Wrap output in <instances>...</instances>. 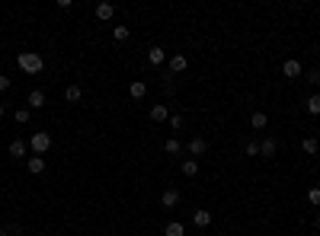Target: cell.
<instances>
[{"mask_svg": "<svg viewBox=\"0 0 320 236\" xmlns=\"http://www.w3.org/2000/svg\"><path fill=\"white\" fill-rule=\"evenodd\" d=\"M163 233H167V236H186V223H179V220H170L167 226H163Z\"/></svg>", "mask_w": 320, "mask_h": 236, "instance_id": "cell-17", "label": "cell"}, {"mask_svg": "<svg viewBox=\"0 0 320 236\" xmlns=\"http://www.w3.org/2000/svg\"><path fill=\"white\" fill-rule=\"evenodd\" d=\"M314 226H317V230H320V214H317V217H314Z\"/></svg>", "mask_w": 320, "mask_h": 236, "instance_id": "cell-30", "label": "cell"}, {"mask_svg": "<svg viewBox=\"0 0 320 236\" xmlns=\"http://www.w3.org/2000/svg\"><path fill=\"white\" fill-rule=\"evenodd\" d=\"M192 223L202 226V230H205V226H211V211H208V207H198V211L192 214Z\"/></svg>", "mask_w": 320, "mask_h": 236, "instance_id": "cell-10", "label": "cell"}, {"mask_svg": "<svg viewBox=\"0 0 320 236\" xmlns=\"http://www.w3.org/2000/svg\"><path fill=\"white\" fill-rule=\"evenodd\" d=\"M186 153L192 156V160H198V156H205V153H208V141H205V137H192V141L186 144Z\"/></svg>", "mask_w": 320, "mask_h": 236, "instance_id": "cell-3", "label": "cell"}, {"mask_svg": "<svg viewBox=\"0 0 320 236\" xmlns=\"http://www.w3.org/2000/svg\"><path fill=\"white\" fill-rule=\"evenodd\" d=\"M183 176H198V160H192V156H189V160H183Z\"/></svg>", "mask_w": 320, "mask_h": 236, "instance_id": "cell-20", "label": "cell"}, {"mask_svg": "<svg viewBox=\"0 0 320 236\" xmlns=\"http://www.w3.org/2000/svg\"><path fill=\"white\" fill-rule=\"evenodd\" d=\"M16 125H26V121H29V106H23V109H16Z\"/></svg>", "mask_w": 320, "mask_h": 236, "instance_id": "cell-24", "label": "cell"}, {"mask_svg": "<svg viewBox=\"0 0 320 236\" xmlns=\"http://www.w3.org/2000/svg\"><path fill=\"white\" fill-rule=\"evenodd\" d=\"M112 16H116V7H112V4H106V0H102V4H96V20L106 23V20H112Z\"/></svg>", "mask_w": 320, "mask_h": 236, "instance_id": "cell-14", "label": "cell"}, {"mask_svg": "<svg viewBox=\"0 0 320 236\" xmlns=\"http://www.w3.org/2000/svg\"><path fill=\"white\" fill-rule=\"evenodd\" d=\"M0 115H4V102H0Z\"/></svg>", "mask_w": 320, "mask_h": 236, "instance_id": "cell-32", "label": "cell"}, {"mask_svg": "<svg viewBox=\"0 0 320 236\" xmlns=\"http://www.w3.org/2000/svg\"><path fill=\"white\" fill-rule=\"evenodd\" d=\"M26 169H29L32 176H42V172H45V160H42V156H29V160H26Z\"/></svg>", "mask_w": 320, "mask_h": 236, "instance_id": "cell-12", "label": "cell"}, {"mask_svg": "<svg viewBox=\"0 0 320 236\" xmlns=\"http://www.w3.org/2000/svg\"><path fill=\"white\" fill-rule=\"evenodd\" d=\"M244 153H247V156H259V144H256V141H247Z\"/></svg>", "mask_w": 320, "mask_h": 236, "instance_id": "cell-26", "label": "cell"}, {"mask_svg": "<svg viewBox=\"0 0 320 236\" xmlns=\"http://www.w3.org/2000/svg\"><path fill=\"white\" fill-rule=\"evenodd\" d=\"M266 125H269V118H266V112H253V115H250V128L263 131Z\"/></svg>", "mask_w": 320, "mask_h": 236, "instance_id": "cell-18", "label": "cell"}, {"mask_svg": "<svg viewBox=\"0 0 320 236\" xmlns=\"http://www.w3.org/2000/svg\"><path fill=\"white\" fill-rule=\"evenodd\" d=\"M307 201H310V204H314V207H320V188H317V185L307 191Z\"/></svg>", "mask_w": 320, "mask_h": 236, "instance_id": "cell-25", "label": "cell"}, {"mask_svg": "<svg viewBox=\"0 0 320 236\" xmlns=\"http://www.w3.org/2000/svg\"><path fill=\"white\" fill-rule=\"evenodd\" d=\"M304 109H307V115H320V93H310L307 96Z\"/></svg>", "mask_w": 320, "mask_h": 236, "instance_id": "cell-15", "label": "cell"}, {"mask_svg": "<svg viewBox=\"0 0 320 236\" xmlns=\"http://www.w3.org/2000/svg\"><path fill=\"white\" fill-rule=\"evenodd\" d=\"M64 99H67V102H80V99H83V90H80V86H67V90H64Z\"/></svg>", "mask_w": 320, "mask_h": 236, "instance_id": "cell-21", "label": "cell"}, {"mask_svg": "<svg viewBox=\"0 0 320 236\" xmlns=\"http://www.w3.org/2000/svg\"><path fill=\"white\" fill-rule=\"evenodd\" d=\"M128 96H132V99H144V96H148V83H144V80H132Z\"/></svg>", "mask_w": 320, "mask_h": 236, "instance_id": "cell-11", "label": "cell"}, {"mask_svg": "<svg viewBox=\"0 0 320 236\" xmlns=\"http://www.w3.org/2000/svg\"><path fill=\"white\" fill-rule=\"evenodd\" d=\"M176 204H179V191H176V188H167V191L160 195V207H163V211H173Z\"/></svg>", "mask_w": 320, "mask_h": 236, "instance_id": "cell-6", "label": "cell"}, {"mask_svg": "<svg viewBox=\"0 0 320 236\" xmlns=\"http://www.w3.org/2000/svg\"><path fill=\"white\" fill-rule=\"evenodd\" d=\"M307 80H310V86H320V71H310Z\"/></svg>", "mask_w": 320, "mask_h": 236, "instance_id": "cell-28", "label": "cell"}, {"mask_svg": "<svg viewBox=\"0 0 320 236\" xmlns=\"http://www.w3.org/2000/svg\"><path fill=\"white\" fill-rule=\"evenodd\" d=\"M282 74L288 77V80H295V77H301V61H295V58H288L282 64Z\"/></svg>", "mask_w": 320, "mask_h": 236, "instance_id": "cell-9", "label": "cell"}, {"mask_svg": "<svg viewBox=\"0 0 320 236\" xmlns=\"http://www.w3.org/2000/svg\"><path fill=\"white\" fill-rule=\"evenodd\" d=\"M0 236H13V233H7V230H0Z\"/></svg>", "mask_w": 320, "mask_h": 236, "instance_id": "cell-31", "label": "cell"}, {"mask_svg": "<svg viewBox=\"0 0 320 236\" xmlns=\"http://www.w3.org/2000/svg\"><path fill=\"white\" fill-rule=\"evenodd\" d=\"M36 236H48V233H36Z\"/></svg>", "mask_w": 320, "mask_h": 236, "instance_id": "cell-33", "label": "cell"}, {"mask_svg": "<svg viewBox=\"0 0 320 236\" xmlns=\"http://www.w3.org/2000/svg\"><path fill=\"white\" fill-rule=\"evenodd\" d=\"M26 102H29V109H42V106H45V93H42V90H32Z\"/></svg>", "mask_w": 320, "mask_h": 236, "instance_id": "cell-19", "label": "cell"}, {"mask_svg": "<svg viewBox=\"0 0 320 236\" xmlns=\"http://www.w3.org/2000/svg\"><path fill=\"white\" fill-rule=\"evenodd\" d=\"M10 90V77H0V93H7Z\"/></svg>", "mask_w": 320, "mask_h": 236, "instance_id": "cell-29", "label": "cell"}, {"mask_svg": "<svg viewBox=\"0 0 320 236\" xmlns=\"http://www.w3.org/2000/svg\"><path fill=\"white\" fill-rule=\"evenodd\" d=\"M275 153H279V141H275V137H263V144H259V156H263V160H272Z\"/></svg>", "mask_w": 320, "mask_h": 236, "instance_id": "cell-5", "label": "cell"}, {"mask_svg": "<svg viewBox=\"0 0 320 236\" xmlns=\"http://www.w3.org/2000/svg\"><path fill=\"white\" fill-rule=\"evenodd\" d=\"M167 64H170V71H173V74H183L189 61H186V55H173V58H167Z\"/></svg>", "mask_w": 320, "mask_h": 236, "instance_id": "cell-13", "label": "cell"}, {"mask_svg": "<svg viewBox=\"0 0 320 236\" xmlns=\"http://www.w3.org/2000/svg\"><path fill=\"white\" fill-rule=\"evenodd\" d=\"M170 128H173V131L183 128V115H170Z\"/></svg>", "mask_w": 320, "mask_h": 236, "instance_id": "cell-27", "label": "cell"}, {"mask_svg": "<svg viewBox=\"0 0 320 236\" xmlns=\"http://www.w3.org/2000/svg\"><path fill=\"white\" fill-rule=\"evenodd\" d=\"M112 36H116V42H125L128 36H132V29H128V26H116V29H112Z\"/></svg>", "mask_w": 320, "mask_h": 236, "instance_id": "cell-23", "label": "cell"}, {"mask_svg": "<svg viewBox=\"0 0 320 236\" xmlns=\"http://www.w3.org/2000/svg\"><path fill=\"white\" fill-rule=\"evenodd\" d=\"M151 121H170V109H167V102H154L151 106Z\"/></svg>", "mask_w": 320, "mask_h": 236, "instance_id": "cell-7", "label": "cell"}, {"mask_svg": "<svg viewBox=\"0 0 320 236\" xmlns=\"http://www.w3.org/2000/svg\"><path fill=\"white\" fill-rule=\"evenodd\" d=\"M163 61H167V51H163L160 45H154V48H148V64H151V67H160Z\"/></svg>", "mask_w": 320, "mask_h": 236, "instance_id": "cell-8", "label": "cell"}, {"mask_svg": "<svg viewBox=\"0 0 320 236\" xmlns=\"http://www.w3.org/2000/svg\"><path fill=\"white\" fill-rule=\"evenodd\" d=\"M48 147H51V134H48V131H36V134L29 137V150H32V156L48 153Z\"/></svg>", "mask_w": 320, "mask_h": 236, "instance_id": "cell-2", "label": "cell"}, {"mask_svg": "<svg viewBox=\"0 0 320 236\" xmlns=\"http://www.w3.org/2000/svg\"><path fill=\"white\" fill-rule=\"evenodd\" d=\"M163 153H173V156H176V153H183V144H179L176 137H170V141L163 144Z\"/></svg>", "mask_w": 320, "mask_h": 236, "instance_id": "cell-22", "label": "cell"}, {"mask_svg": "<svg viewBox=\"0 0 320 236\" xmlns=\"http://www.w3.org/2000/svg\"><path fill=\"white\" fill-rule=\"evenodd\" d=\"M7 153H10L13 160H26V156H29V144L16 137V141H10V147H7Z\"/></svg>", "mask_w": 320, "mask_h": 236, "instance_id": "cell-4", "label": "cell"}, {"mask_svg": "<svg viewBox=\"0 0 320 236\" xmlns=\"http://www.w3.org/2000/svg\"><path fill=\"white\" fill-rule=\"evenodd\" d=\"M301 150L310 153V156H317L320 153V141H317V137H304V141H301Z\"/></svg>", "mask_w": 320, "mask_h": 236, "instance_id": "cell-16", "label": "cell"}, {"mask_svg": "<svg viewBox=\"0 0 320 236\" xmlns=\"http://www.w3.org/2000/svg\"><path fill=\"white\" fill-rule=\"evenodd\" d=\"M16 64H20V71H26V74H42V67H45V58L39 55V51H20L16 55Z\"/></svg>", "mask_w": 320, "mask_h": 236, "instance_id": "cell-1", "label": "cell"}]
</instances>
